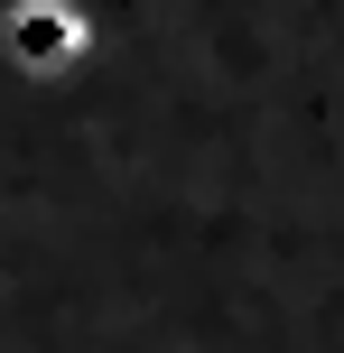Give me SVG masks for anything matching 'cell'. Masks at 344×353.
<instances>
[{"mask_svg":"<svg viewBox=\"0 0 344 353\" xmlns=\"http://www.w3.org/2000/svg\"><path fill=\"white\" fill-rule=\"evenodd\" d=\"M84 47H93V19L74 0H10L0 10V56L19 74H65Z\"/></svg>","mask_w":344,"mask_h":353,"instance_id":"6da1fadb","label":"cell"}]
</instances>
